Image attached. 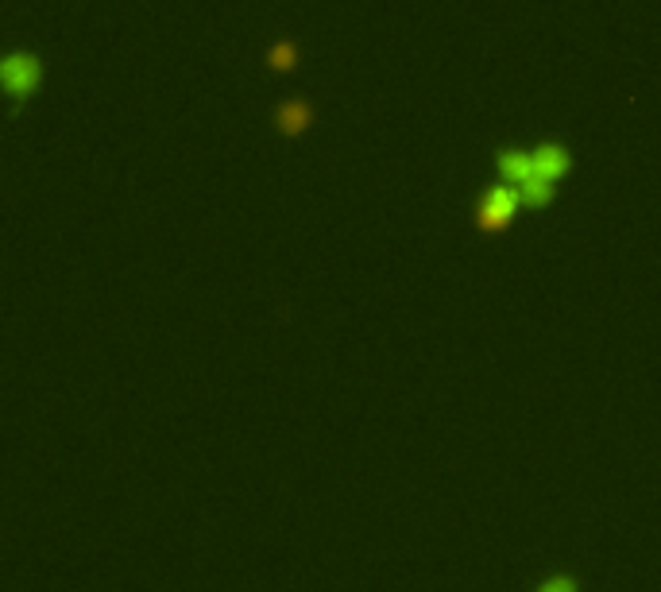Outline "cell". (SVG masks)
Returning <instances> with one entry per match:
<instances>
[{
  "instance_id": "6da1fadb",
  "label": "cell",
  "mask_w": 661,
  "mask_h": 592,
  "mask_svg": "<svg viewBox=\"0 0 661 592\" xmlns=\"http://www.w3.org/2000/svg\"><path fill=\"white\" fill-rule=\"evenodd\" d=\"M518 202H522V194H518L511 182L488 190V194H484V206H480V225H484L488 233L503 229V225L511 221V213L518 209Z\"/></svg>"
},
{
  "instance_id": "7a4b0ae2",
  "label": "cell",
  "mask_w": 661,
  "mask_h": 592,
  "mask_svg": "<svg viewBox=\"0 0 661 592\" xmlns=\"http://www.w3.org/2000/svg\"><path fill=\"white\" fill-rule=\"evenodd\" d=\"M4 86H8V93L16 101L31 97L35 86H39V59H31V55H8L4 59Z\"/></svg>"
},
{
  "instance_id": "3957f363",
  "label": "cell",
  "mask_w": 661,
  "mask_h": 592,
  "mask_svg": "<svg viewBox=\"0 0 661 592\" xmlns=\"http://www.w3.org/2000/svg\"><path fill=\"white\" fill-rule=\"evenodd\" d=\"M530 592H580V581H576L573 573H549Z\"/></svg>"
},
{
  "instance_id": "277c9868",
  "label": "cell",
  "mask_w": 661,
  "mask_h": 592,
  "mask_svg": "<svg viewBox=\"0 0 661 592\" xmlns=\"http://www.w3.org/2000/svg\"><path fill=\"white\" fill-rule=\"evenodd\" d=\"M306 120H310V113H306V109H298V105H283V113H279V124H283L287 132H298Z\"/></svg>"
},
{
  "instance_id": "5b68a950",
  "label": "cell",
  "mask_w": 661,
  "mask_h": 592,
  "mask_svg": "<svg viewBox=\"0 0 661 592\" xmlns=\"http://www.w3.org/2000/svg\"><path fill=\"white\" fill-rule=\"evenodd\" d=\"M290 62H294V47H290V43H279V47L271 51V66H279V70H287Z\"/></svg>"
}]
</instances>
